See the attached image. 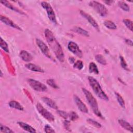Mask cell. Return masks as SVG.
Returning a JSON list of instances; mask_svg holds the SVG:
<instances>
[{"label":"cell","instance_id":"30","mask_svg":"<svg viewBox=\"0 0 133 133\" xmlns=\"http://www.w3.org/2000/svg\"><path fill=\"white\" fill-rule=\"evenodd\" d=\"M73 66L74 68H76L79 70H81L84 67V64H83V62L82 61L77 60L74 63Z\"/></svg>","mask_w":133,"mask_h":133},{"label":"cell","instance_id":"7","mask_svg":"<svg viewBox=\"0 0 133 133\" xmlns=\"http://www.w3.org/2000/svg\"><path fill=\"white\" fill-rule=\"evenodd\" d=\"M36 109L39 113L48 121L51 122L55 121L54 115L46 110L40 103H37L36 104Z\"/></svg>","mask_w":133,"mask_h":133},{"label":"cell","instance_id":"26","mask_svg":"<svg viewBox=\"0 0 133 133\" xmlns=\"http://www.w3.org/2000/svg\"><path fill=\"white\" fill-rule=\"evenodd\" d=\"M123 22L129 30L132 31V22L131 20L128 19H124L123 20Z\"/></svg>","mask_w":133,"mask_h":133},{"label":"cell","instance_id":"10","mask_svg":"<svg viewBox=\"0 0 133 133\" xmlns=\"http://www.w3.org/2000/svg\"><path fill=\"white\" fill-rule=\"evenodd\" d=\"M79 13L81 14V15L82 16H83L84 18H85L88 22L89 23L98 31H99V25L97 23V22L96 21V20L92 17V16H91L90 15H89L88 14L86 13L85 11L81 10L79 11Z\"/></svg>","mask_w":133,"mask_h":133},{"label":"cell","instance_id":"22","mask_svg":"<svg viewBox=\"0 0 133 133\" xmlns=\"http://www.w3.org/2000/svg\"><path fill=\"white\" fill-rule=\"evenodd\" d=\"M88 70L90 73H94L96 74H98L99 73V70L97 66L94 62H91L89 63Z\"/></svg>","mask_w":133,"mask_h":133},{"label":"cell","instance_id":"28","mask_svg":"<svg viewBox=\"0 0 133 133\" xmlns=\"http://www.w3.org/2000/svg\"><path fill=\"white\" fill-rule=\"evenodd\" d=\"M87 122L90 124V125H91L92 126L97 128H100L101 127V124H100L99 123H98V122L92 119H91V118H88L87 119Z\"/></svg>","mask_w":133,"mask_h":133},{"label":"cell","instance_id":"9","mask_svg":"<svg viewBox=\"0 0 133 133\" xmlns=\"http://www.w3.org/2000/svg\"><path fill=\"white\" fill-rule=\"evenodd\" d=\"M68 48L70 51H71L77 57L79 58H82L83 52L79 48L77 44L75 42L73 41L70 42L68 45Z\"/></svg>","mask_w":133,"mask_h":133},{"label":"cell","instance_id":"33","mask_svg":"<svg viewBox=\"0 0 133 133\" xmlns=\"http://www.w3.org/2000/svg\"><path fill=\"white\" fill-rule=\"evenodd\" d=\"M119 59H120L121 65L122 67L124 69H125V70H127V71H129V70L128 68L127 64V63H126V61H125L124 58L122 56H119Z\"/></svg>","mask_w":133,"mask_h":133},{"label":"cell","instance_id":"12","mask_svg":"<svg viewBox=\"0 0 133 133\" xmlns=\"http://www.w3.org/2000/svg\"><path fill=\"white\" fill-rule=\"evenodd\" d=\"M0 20L3 23H4L5 24L9 25L12 28H14L16 29L19 30L20 31H22V29L20 26H19L17 24L15 23L11 20H10L9 18H8L6 16H3V15H0Z\"/></svg>","mask_w":133,"mask_h":133},{"label":"cell","instance_id":"17","mask_svg":"<svg viewBox=\"0 0 133 133\" xmlns=\"http://www.w3.org/2000/svg\"><path fill=\"white\" fill-rule=\"evenodd\" d=\"M1 3L3 5H4V6H5L6 7H7V8L10 9L11 10H14V11H15L17 12H18L20 14H24L23 11H22L21 10H20L18 8H16V7H15L14 5H12V4H11L9 2L7 1H5V0L1 1Z\"/></svg>","mask_w":133,"mask_h":133},{"label":"cell","instance_id":"16","mask_svg":"<svg viewBox=\"0 0 133 133\" xmlns=\"http://www.w3.org/2000/svg\"><path fill=\"white\" fill-rule=\"evenodd\" d=\"M42 101L46 103L48 107H50L52 109H58V106L55 103L54 101H53L51 99L46 97H43L42 98Z\"/></svg>","mask_w":133,"mask_h":133},{"label":"cell","instance_id":"5","mask_svg":"<svg viewBox=\"0 0 133 133\" xmlns=\"http://www.w3.org/2000/svg\"><path fill=\"white\" fill-rule=\"evenodd\" d=\"M41 6L44 9L46 10L48 18L49 19V20L53 23L57 24L56 15L51 6L48 3L45 1L41 2Z\"/></svg>","mask_w":133,"mask_h":133},{"label":"cell","instance_id":"29","mask_svg":"<svg viewBox=\"0 0 133 133\" xmlns=\"http://www.w3.org/2000/svg\"><path fill=\"white\" fill-rule=\"evenodd\" d=\"M0 130H1V131L2 132H5V133L14 132V131L12 130H11L10 128L6 126L5 125H3L2 124H0Z\"/></svg>","mask_w":133,"mask_h":133},{"label":"cell","instance_id":"37","mask_svg":"<svg viewBox=\"0 0 133 133\" xmlns=\"http://www.w3.org/2000/svg\"><path fill=\"white\" fill-rule=\"evenodd\" d=\"M125 42L129 46H132V42L131 40H130L129 39H125Z\"/></svg>","mask_w":133,"mask_h":133},{"label":"cell","instance_id":"21","mask_svg":"<svg viewBox=\"0 0 133 133\" xmlns=\"http://www.w3.org/2000/svg\"><path fill=\"white\" fill-rule=\"evenodd\" d=\"M103 24L105 27L110 30H116L117 29L116 25L111 20H105Z\"/></svg>","mask_w":133,"mask_h":133},{"label":"cell","instance_id":"2","mask_svg":"<svg viewBox=\"0 0 133 133\" xmlns=\"http://www.w3.org/2000/svg\"><path fill=\"white\" fill-rule=\"evenodd\" d=\"M82 89L83 92L84 93V94L85 96V97L87 99V101L88 104H89L90 107L91 108L94 113L98 117H99L102 119H104L103 116H102L100 111L99 110L98 102H97L96 99H95V98L92 96V95L91 94V92L89 90H87L86 89H85L84 88H83Z\"/></svg>","mask_w":133,"mask_h":133},{"label":"cell","instance_id":"3","mask_svg":"<svg viewBox=\"0 0 133 133\" xmlns=\"http://www.w3.org/2000/svg\"><path fill=\"white\" fill-rule=\"evenodd\" d=\"M88 80L90 86L91 87L95 94L101 99L104 101H108L109 97L102 90L99 82L92 76H88Z\"/></svg>","mask_w":133,"mask_h":133},{"label":"cell","instance_id":"24","mask_svg":"<svg viewBox=\"0 0 133 133\" xmlns=\"http://www.w3.org/2000/svg\"><path fill=\"white\" fill-rule=\"evenodd\" d=\"M118 5L122 10L125 11H129L130 10L129 5L123 1H119L118 2Z\"/></svg>","mask_w":133,"mask_h":133},{"label":"cell","instance_id":"18","mask_svg":"<svg viewBox=\"0 0 133 133\" xmlns=\"http://www.w3.org/2000/svg\"><path fill=\"white\" fill-rule=\"evenodd\" d=\"M118 122L119 123V124L125 129L128 130L129 131H130L131 132H132L133 131V128L132 127V126L127 122H126V121L122 119H120L118 120Z\"/></svg>","mask_w":133,"mask_h":133},{"label":"cell","instance_id":"11","mask_svg":"<svg viewBox=\"0 0 133 133\" xmlns=\"http://www.w3.org/2000/svg\"><path fill=\"white\" fill-rule=\"evenodd\" d=\"M74 100L76 105H77L78 109L82 112L85 113H87L88 112V110L86 105L82 102L81 99L76 95H74L73 96Z\"/></svg>","mask_w":133,"mask_h":133},{"label":"cell","instance_id":"14","mask_svg":"<svg viewBox=\"0 0 133 133\" xmlns=\"http://www.w3.org/2000/svg\"><path fill=\"white\" fill-rule=\"evenodd\" d=\"M25 67L26 68L28 69L34 71V72H41L43 73L44 72V71L43 69H42L39 66L35 64H33L31 63H28L24 65Z\"/></svg>","mask_w":133,"mask_h":133},{"label":"cell","instance_id":"8","mask_svg":"<svg viewBox=\"0 0 133 133\" xmlns=\"http://www.w3.org/2000/svg\"><path fill=\"white\" fill-rule=\"evenodd\" d=\"M36 43L37 45V46L38 47V48L40 49L41 51H42V52L47 57H48V58L51 59V60H54L50 53L49 51V49L48 47V46L45 44V43L42 41V40L39 39H36Z\"/></svg>","mask_w":133,"mask_h":133},{"label":"cell","instance_id":"39","mask_svg":"<svg viewBox=\"0 0 133 133\" xmlns=\"http://www.w3.org/2000/svg\"><path fill=\"white\" fill-rule=\"evenodd\" d=\"M69 61H70V63H74V61H75V59L74 58H73V57H70L69 58Z\"/></svg>","mask_w":133,"mask_h":133},{"label":"cell","instance_id":"25","mask_svg":"<svg viewBox=\"0 0 133 133\" xmlns=\"http://www.w3.org/2000/svg\"><path fill=\"white\" fill-rule=\"evenodd\" d=\"M115 95L116 96L117 100L118 103L119 104V105L123 108H125V101H124L123 97L121 96V95L120 94H119L117 92H115Z\"/></svg>","mask_w":133,"mask_h":133},{"label":"cell","instance_id":"4","mask_svg":"<svg viewBox=\"0 0 133 133\" xmlns=\"http://www.w3.org/2000/svg\"><path fill=\"white\" fill-rule=\"evenodd\" d=\"M89 5L102 17H105L108 14V9L106 7L97 1H90L89 3Z\"/></svg>","mask_w":133,"mask_h":133},{"label":"cell","instance_id":"13","mask_svg":"<svg viewBox=\"0 0 133 133\" xmlns=\"http://www.w3.org/2000/svg\"><path fill=\"white\" fill-rule=\"evenodd\" d=\"M19 56L21 59L25 62H30L33 59L32 56L28 51L22 50L19 54Z\"/></svg>","mask_w":133,"mask_h":133},{"label":"cell","instance_id":"31","mask_svg":"<svg viewBox=\"0 0 133 133\" xmlns=\"http://www.w3.org/2000/svg\"><path fill=\"white\" fill-rule=\"evenodd\" d=\"M69 117L72 121H74L78 118V115L75 112L71 111L69 113Z\"/></svg>","mask_w":133,"mask_h":133},{"label":"cell","instance_id":"32","mask_svg":"<svg viewBox=\"0 0 133 133\" xmlns=\"http://www.w3.org/2000/svg\"><path fill=\"white\" fill-rule=\"evenodd\" d=\"M47 84L54 88H58V86L56 83L55 81L53 79H48L47 80Z\"/></svg>","mask_w":133,"mask_h":133},{"label":"cell","instance_id":"15","mask_svg":"<svg viewBox=\"0 0 133 133\" xmlns=\"http://www.w3.org/2000/svg\"><path fill=\"white\" fill-rule=\"evenodd\" d=\"M17 124H18V125L22 128L23 130L29 132H32V133H34L36 132V130L32 127V126H31L30 125H29V124L24 123V122H18Z\"/></svg>","mask_w":133,"mask_h":133},{"label":"cell","instance_id":"20","mask_svg":"<svg viewBox=\"0 0 133 133\" xmlns=\"http://www.w3.org/2000/svg\"><path fill=\"white\" fill-rule=\"evenodd\" d=\"M10 107L20 110V111H23V107L17 101H14V100H12L10 101L9 103H8Z\"/></svg>","mask_w":133,"mask_h":133},{"label":"cell","instance_id":"40","mask_svg":"<svg viewBox=\"0 0 133 133\" xmlns=\"http://www.w3.org/2000/svg\"><path fill=\"white\" fill-rule=\"evenodd\" d=\"M3 76V73H2V72L1 71V77H2Z\"/></svg>","mask_w":133,"mask_h":133},{"label":"cell","instance_id":"19","mask_svg":"<svg viewBox=\"0 0 133 133\" xmlns=\"http://www.w3.org/2000/svg\"><path fill=\"white\" fill-rule=\"evenodd\" d=\"M72 30L78 33V34H79L82 35H83V36H86V37H88L89 36V32L88 31H87L86 30L81 28V27H78V26H75L74 27Z\"/></svg>","mask_w":133,"mask_h":133},{"label":"cell","instance_id":"6","mask_svg":"<svg viewBox=\"0 0 133 133\" xmlns=\"http://www.w3.org/2000/svg\"><path fill=\"white\" fill-rule=\"evenodd\" d=\"M27 82L30 87L35 91L44 92L47 91V90L46 86L38 81L32 78H29L27 79Z\"/></svg>","mask_w":133,"mask_h":133},{"label":"cell","instance_id":"35","mask_svg":"<svg viewBox=\"0 0 133 133\" xmlns=\"http://www.w3.org/2000/svg\"><path fill=\"white\" fill-rule=\"evenodd\" d=\"M44 131L47 133H51V132H55L54 129L49 125H46L44 127Z\"/></svg>","mask_w":133,"mask_h":133},{"label":"cell","instance_id":"38","mask_svg":"<svg viewBox=\"0 0 133 133\" xmlns=\"http://www.w3.org/2000/svg\"><path fill=\"white\" fill-rule=\"evenodd\" d=\"M103 2H104V3H105L106 4L109 5H111V4L114 2L113 1H103Z\"/></svg>","mask_w":133,"mask_h":133},{"label":"cell","instance_id":"23","mask_svg":"<svg viewBox=\"0 0 133 133\" xmlns=\"http://www.w3.org/2000/svg\"><path fill=\"white\" fill-rule=\"evenodd\" d=\"M95 59L98 63H100L102 65H106L107 64L106 60L105 59L104 57L101 55L98 54V55H96Z\"/></svg>","mask_w":133,"mask_h":133},{"label":"cell","instance_id":"36","mask_svg":"<svg viewBox=\"0 0 133 133\" xmlns=\"http://www.w3.org/2000/svg\"><path fill=\"white\" fill-rule=\"evenodd\" d=\"M63 124H64V127L65 129L66 130L70 131L71 130L70 129V121L68 120H65L63 122Z\"/></svg>","mask_w":133,"mask_h":133},{"label":"cell","instance_id":"27","mask_svg":"<svg viewBox=\"0 0 133 133\" xmlns=\"http://www.w3.org/2000/svg\"><path fill=\"white\" fill-rule=\"evenodd\" d=\"M0 46L6 52H9V48L8 46V44L3 39L2 37H1V42H0Z\"/></svg>","mask_w":133,"mask_h":133},{"label":"cell","instance_id":"1","mask_svg":"<svg viewBox=\"0 0 133 133\" xmlns=\"http://www.w3.org/2000/svg\"><path fill=\"white\" fill-rule=\"evenodd\" d=\"M44 34L48 45L54 52L56 58L60 62H64V55L63 49L53 33L48 29H46L45 30Z\"/></svg>","mask_w":133,"mask_h":133},{"label":"cell","instance_id":"34","mask_svg":"<svg viewBox=\"0 0 133 133\" xmlns=\"http://www.w3.org/2000/svg\"><path fill=\"white\" fill-rule=\"evenodd\" d=\"M57 114L60 116L61 117L66 119L69 117V113L64 111H61V110H57Z\"/></svg>","mask_w":133,"mask_h":133}]
</instances>
